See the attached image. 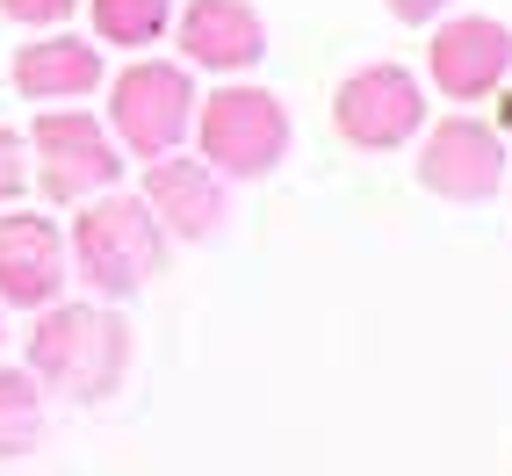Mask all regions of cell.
I'll return each mask as SVG.
<instances>
[{"instance_id": "obj_1", "label": "cell", "mask_w": 512, "mask_h": 476, "mask_svg": "<svg viewBox=\"0 0 512 476\" xmlns=\"http://www.w3.org/2000/svg\"><path fill=\"white\" fill-rule=\"evenodd\" d=\"M130 368V332L116 311H94V303H44L37 332H29V376L65 390V397H109Z\"/></svg>"}, {"instance_id": "obj_2", "label": "cell", "mask_w": 512, "mask_h": 476, "mask_svg": "<svg viewBox=\"0 0 512 476\" xmlns=\"http://www.w3.org/2000/svg\"><path fill=\"white\" fill-rule=\"evenodd\" d=\"M73 260H80L87 289H101V296H130L145 275H159L166 231H159V217L145 210V202L101 195V202H87L80 224H73Z\"/></svg>"}, {"instance_id": "obj_3", "label": "cell", "mask_w": 512, "mask_h": 476, "mask_svg": "<svg viewBox=\"0 0 512 476\" xmlns=\"http://www.w3.org/2000/svg\"><path fill=\"white\" fill-rule=\"evenodd\" d=\"M202 159L224 166V174H267L289 152V109L267 87H224L202 101Z\"/></svg>"}, {"instance_id": "obj_4", "label": "cell", "mask_w": 512, "mask_h": 476, "mask_svg": "<svg viewBox=\"0 0 512 476\" xmlns=\"http://www.w3.org/2000/svg\"><path fill=\"white\" fill-rule=\"evenodd\" d=\"M109 123H116V138L138 152V159H166V152L181 145V130L195 123L188 73H181V65H159V58H138L109 87Z\"/></svg>"}, {"instance_id": "obj_5", "label": "cell", "mask_w": 512, "mask_h": 476, "mask_svg": "<svg viewBox=\"0 0 512 476\" xmlns=\"http://www.w3.org/2000/svg\"><path fill=\"white\" fill-rule=\"evenodd\" d=\"M22 145L37 152V181H44V195H58V202H87V195H101V188H116V174H123L116 138H109L94 116H80V109L37 116V130H29Z\"/></svg>"}, {"instance_id": "obj_6", "label": "cell", "mask_w": 512, "mask_h": 476, "mask_svg": "<svg viewBox=\"0 0 512 476\" xmlns=\"http://www.w3.org/2000/svg\"><path fill=\"white\" fill-rule=\"evenodd\" d=\"M419 116H426V101H419V80L404 73V65H361V73L339 87V101H332L339 138L361 145V152L404 145L419 130Z\"/></svg>"}, {"instance_id": "obj_7", "label": "cell", "mask_w": 512, "mask_h": 476, "mask_svg": "<svg viewBox=\"0 0 512 476\" xmlns=\"http://www.w3.org/2000/svg\"><path fill=\"white\" fill-rule=\"evenodd\" d=\"M505 174V145H498V130L484 123H469V116H448L426 138V159H419V181L433 195H448V202H484Z\"/></svg>"}, {"instance_id": "obj_8", "label": "cell", "mask_w": 512, "mask_h": 476, "mask_svg": "<svg viewBox=\"0 0 512 476\" xmlns=\"http://www.w3.org/2000/svg\"><path fill=\"white\" fill-rule=\"evenodd\" d=\"M65 289V238L51 217H0V303L44 311Z\"/></svg>"}, {"instance_id": "obj_9", "label": "cell", "mask_w": 512, "mask_h": 476, "mask_svg": "<svg viewBox=\"0 0 512 476\" xmlns=\"http://www.w3.org/2000/svg\"><path fill=\"white\" fill-rule=\"evenodd\" d=\"M426 65H433L440 94L476 101V94H491V87L505 80V65H512V29H505V22H491V15L440 22V37H433Z\"/></svg>"}, {"instance_id": "obj_10", "label": "cell", "mask_w": 512, "mask_h": 476, "mask_svg": "<svg viewBox=\"0 0 512 476\" xmlns=\"http://www.w3.org/2000/svg\"><path fill=\"white\" fill-rule=\"evenodd\" d=\"M181 51L210 73H238L267 51V29L246 0H188L181 8Z\"/></svg>"}, {"instance_id": "obj_11", "label": "cell", "mask_w": 512, "mask_h": 476, "mask_svg": "<svg viewBox=\"0 0 512 476\" xmlns=\"http://www.w3.org/2000/svg\"><path fill=\"white\" fill-rule=\"evenodd\" d=\"M145 210L166 224V231H181V238H210L217 217H224V188L210 166H195V159H152V174H145Z\"/></svg>"}, {"instance_id": "obj_12", "label": "cell", "mask_w": 512, "mask_h": 476, "mask_svg": "<svg viewBox=\"0 0 512 476\" xmlns=\"http://www.w3.org/2000/svg\"><path fill=\"white\" fill-rule=\"evenodd\" d=\"M15 87L29 101H80L101 87V51L80 37H44L15 51Z\"/></svg>"}, {"instance_id": "obj_13", "label": "cell", "mask_w": 512, "mask_h": 476, "mask_svg": "<svg viewBox=\"0 0 512 476\" xmlns=\"http://www.w3.org/2000/svg\"><path fill=\"white\" fill-rule=\"evenodd\" d=\"M44 440V390L37 376L0 368V455H29Z\"/></svg>"}, {"instance_id": "obj_14", "label": "cell", "mask_w": 512, "mask_h": 476, "mask_svg": "<svg viewBox=\"0 0 512 476\" xmlns=\"http://www.w3.org/2000/svg\"><path fill=\"white\" fill-rule=\"evenodd\" d=\"M174 22V0H94V37L101 44H159V29Z\"/></svg>"}, {"instance_id": "obj_15", "label": "cell", "mask_w": 512, "mask_h": 476, "mask_svg": "<svg viewBox=\"0 0 512 476\" xmlns=\"http://www.w3.org/2000/svg\"><path fill=\"white\" fill-rule=\"evenodd\" d=\"M80 0H0V15L8 22H22V29H51V22H65Z\"/></svg>"}, {"instance_id": "obj_16", "label": "cell", "mask_w": 512, "mask_h": 476, "mask_svg": "<svg viewBox=\"0 0 512 476\" xmlns=\"http://www.w3.org/2000/svg\"><path fill=\"white\" fill-rule=\"evenodd\" d=\"M29 145L15 138V130L8 123H0V202H15L22 195V181H29V159H22Z\"/></svg>"}, {"instance_id": "obj_17", "label": "cell", "mask_w": 512, "mask_h": 476, "mask_svg": "<svg viewBox=\"0 0 512 476\" xmlns=\"http://www.w3.org/2000/svg\"><path fill=\"white\" fill-rule=\"evenodd\" d=\"M440 8H448V0H390V15H397V22H433Z\"/></svg>"}, {"instance_id": "obj_18", "label": "cell", "mask_w": 512, "mask_h": 476, "mask_svg": "<svg viewBox=\"0 0 512 476\" xmlns=\"http://www.w3.org/2000/svg\"><path fill=\"white\" fill-rule=\"evenodd\" d=\"M505 130H512V94H505Z\"/></svg>"}]
</instances>
